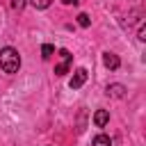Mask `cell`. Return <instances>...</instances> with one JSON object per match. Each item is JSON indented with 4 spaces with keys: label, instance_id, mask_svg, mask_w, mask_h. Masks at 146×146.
I'll return each instance as SVG.
<instances>
[{
    "label": "cell",
    "instance_id": "12",
    "mask_svg": "<svg viewBox=\"0 0 146 146\" xmlns=\"http://www.w3.org/2000/svg\"><path fill=\"white\" fill-rule=\"evenodd\" d=\"M137 39H139V41H146V30H144V27H139V32H137Z\"/></svg>",
    "mask_w": 146,
    "mask_h": 146
},
{
    "label": "cell",
    "instance_id": "2",
    "mask_svg": "<svg viewBox=\"0 0 146 146\" xmlns=\"http://www.w3.org/2000/svg\"><path fill=\"white\" fill-rule=\"evenodd\" d=\"M59 55H62V62L55 66V75H66V73H68V68H71L73 55H71L66 48H62V50H59Z\"/></svg>",
    "mask_w": 146,
    "mask_h": 146
},
{
    "label": "cell",
    "instance_id": "6",
    "mask_svg": "<svg viewBox=\"0 0 146 146\" xmlns=\"http://www.w3.org/2000/svg\"><path fill=\"white\" fill-rule=\"evenodd\" d=\"M107 96H112V98H123V96H125V87H123V84H107Z\"/></svg>",
    "mask_w": 146,
    "mask_h": 146
},
{
    "label": "cell",
    "instance_id": "3",
    "mask_svg": "<svg viewBox=\"0 0 146 146\" xmlns=\"http://www.w3.org/2000/svg\"><path fill=\"white\" fill-rule=\"evenodd\" d=\"M87 78H89L87 68H75V71H73V78L68 80V87H71V89H80V87L87 82Z\"/></svg>",
    "mask_w": 146,
    "mask_h": 146
},
{
    "label": "cell",
    "instance_id": "10",
    "mask_svg": "<svg viewBox=\"0 0 146 146\" xmlns=\"http://www.w3.org/2000/svg\"><path fill=\"white\" fill-rule=\"evenodd\" d=\"M78 25H80V27H89V25H91V18H89L87 14H78Z\"/></svg>",
    "mask_w": 146,
    "mask_h": 146
},
{
    "label": "cell",
    "instance_id": "1",
    "mask_svg": "<svg viewBox=\"0 0 146 146\" xmlns=\"http://www.w3.org/2000/svg\"><path fill=\"white\" fill-rule=\"evenodd\" d=\"M0 68L5 71V73H18V68H21V55H18V50L16 48H11V46H5L2 50H0Z\"/></svg>",
    "mask_w": 146,
    "mask_h": 146
},
{
    "label": "cell",
    "instance_id": "11",
    "mask_svg": "<svg viewBox=\"0 0 146 146\" xmlns=\"http://www.w3.org/2000/svg\"><path fill=\"white\" fill-rule=\"evenodd\" d=\"M25 2H27V0H11V7H14V9H23Z\"/></svg>",
    "mask_w": 146,
    "mask_h": 146
},
{
    "label": "cell",
    "instance_id": "5",
    "mask_svg": "<svg viewBox=\"0 0 146 146\" xmlns=\"http://www.w3.org/2000/svg\"><path fill=\"white\" fill-rule=\"evenodd\" d=\"M107 121H110V112H107V110H96V114H94V123H96L98 128H105Z\"/></svg>",
    "mask_w": 146,
    "mask_h": 146
},
{
    "label": "cell",
    "instance_id": "4",
    "mask_svg": "<svg viewBox=\"0 0 146 146\" xmlns=\"http://www.w3.org/2000/svg\"><path fill=\"white\" fill-rule=\"evenodd\" d=\"M103 64H105L110 71H116V68L121 66V59H119L114 52H110V50H107V52H103Z\"/></svg>",
    "mask_w": 146,
    "mask_h": 146
},
{
    "label": "cell",
    "instance_id": "9",
    "mask_svg": "<svg viewBox=\"0 0 146 146\" xmlns=\"http://www.w3.org/2000/svg\"><path fill=\"white\" fill-rule=\"evenodd\" d=\"M27 2H30L34 9H46V7H50L52 0H27Z\"/></svg>",
    "mask_w": 146,
    "mask_h": 146
},
{
    "label": "cell",
    "instance_id": "13",
    "mask_svg": "<svg viewBox=\"0 0 146 146\" xmlns=\"http://www.w3.org/2000/svg\"><path fill=\"white\" fill-rule=\"evenodd\" d=\"M62 2H64V5H78L80 0H62Z\"/></svg>",
    "mask_w": 146,
    "mask_h": 146
},
{
    "label": "cell",
    "instance_id": "8",
    "mask_svg": "<svg viewBox=\"0 0 146 146\" xmlns=\"http://www.w3.org/2000/svg\"><path fill=\"white\" fill-rule=\"evenodd\" d=\"M52 52H55V46H52V43H43V46H41V57H43V59H50Z\"/></svg>",
    "mask_w": 146,
    "mask_h": 146
},
{
    "label": "cell",
    "instance_id": "7",
    "mask_svg": "<svg viewBox=\"0 0 146 146\" xmlns=\"http://www.w3.org/2000/svg\"><path fill=\"white\" fill-rule=\"evenodd\" d=\"M94 146H112V139L107 135H96L94 137Z\"/></svg>",
    "mask_w": 146,
    "mask_h": 146
}]
</instances>
